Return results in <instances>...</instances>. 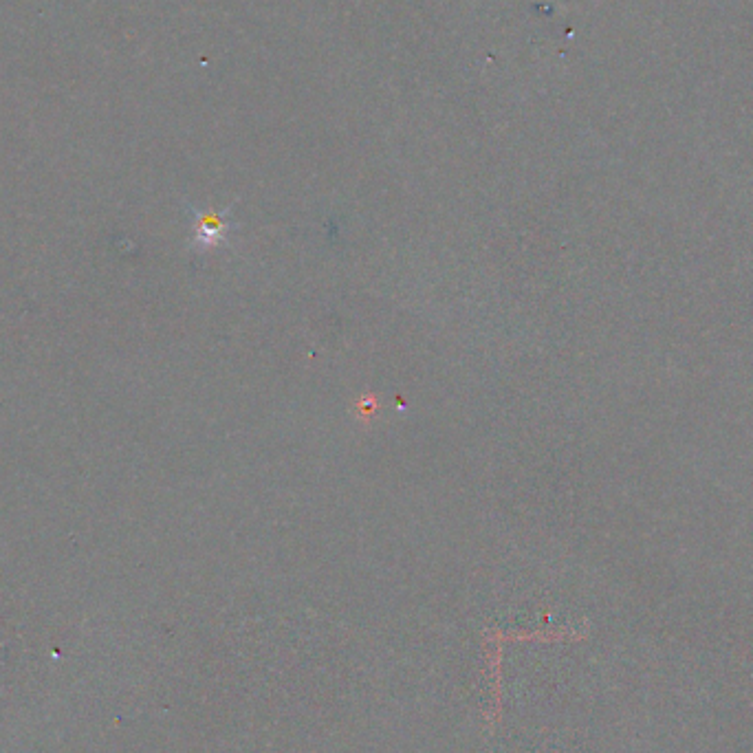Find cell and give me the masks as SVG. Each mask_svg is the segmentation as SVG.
I'll use <instances>...</instances> for the list:
<instances>
[{
  "label": "cell",
  "mask_w": 753,
  "mask_h": 753,
  "mask_svg": "<svg viewBox=\"0 0 753 753\" xmlns=\"http://www.w3.org/2000/svg\"><path fill=\"white\" fill-rule=\"evenodd\" d=\"M229 223L221 214H199L196 212V243L201 247L218 245L227 234Z\"/></svg>",
  "instance_id": "6da1fadb"
}]
</instances>
